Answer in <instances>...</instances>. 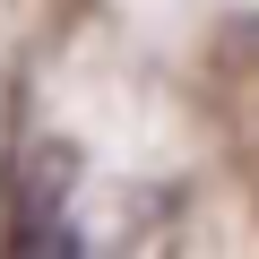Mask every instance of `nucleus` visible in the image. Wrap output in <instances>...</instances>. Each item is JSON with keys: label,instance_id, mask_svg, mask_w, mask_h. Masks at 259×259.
Wrapping results in <instances>:
<instances>
[{"label": "nucleus", "instance_id": "1", "mask_svg": "<svg viewBox=\"0 0 259 259\" xmlns=\"http://www.w3.org/2000/svg\"><path fill=\"white\" fill-rule=\"evenodd\" d=\"M61 182H69V156L44 147L35 173L9 190V259H78V233L61 225Z\"/></svg>", "mask_w": 259, "mask_h": 259}, {"label": "nucleus", "instance_id": "2", "mask_svg": "<svg viewBox=\"0 0 259 259\" xmlns=\"http://www.w3.org/2000/svg\"><path fill=\"white\" fill-rule=\"evenodd\" d=\"M0 199H9V78H0Z\"/></svg>", "mask_w": 259, "mask_h": 259}]
</instances>
